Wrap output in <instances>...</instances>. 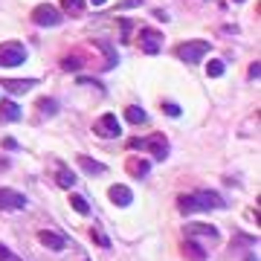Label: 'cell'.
Returning a JSON list of instances; mask_svg holds the SVG:
<instances>
[{
  "label": "cell",
  "instance_id": "6da1fadb",
  "mask_svg": "<svg viewBox=\"0 0 261 261\" xmlns=\"http://www.w3.org/2000/svg\"><path fill=\"white\" fill-rule=\"evenodd\" d=\"M177 206L183 212H206V209H221L224 200L215 192H200V195H183L177 200Z\"/></svg>",
  "mask_w": 261,
  "mask_h": 261
},
{
  "label": "cell",
  "instance_id": "7a4b0ae2",
  "mask_svg": "<svg viewBox=\"0 0 261 261\" xmlns=\"http://www.w3.org/2000/svg\"><path fill=\"white\" fill-rule=\"evenodd\" d=\"M26 61V47L18 41H6L0 44V67H18Z\"/></svg>",
  "mask_w": 261,
  "mask_h": 261
},
{
  "label": "cell",
  "instance_id": "3957f363",
  "mask_svg": "<svg viewBox=\"0 0 261 261\" xmlns=\"http://www.w3.org/2000/svg\"><path fill=\"white\" fill-rule=\"evenodd\" d=\"M177 55H180L183 61L195 64V61H200V58L209 55V41H186V44L177 47Z\"/></svg>",
  "mask_w": 261,
  "mask_h": 261
},
{
  "label": "cell",
  "instance_id": "277c9868",
  "mask_svg": "<svg viewBox=\"0 0 261 261\" xmlns=\"http://www.w3.org/2000/svg\"><path fill=\"white\" fill-rule=\"evenodd\" d=\"M93 128H96V133H99V136H104V139H116V136L122 133V125H119L116 113H102Z\"/></svg>",
  "mask_w": 261,
  "mask_h": 261
},
{
  "label": "cell",
  "instance_id": "5b68a950",
  "mask_svg": "<svg viewBox=\"0 0 261 261\" xmlns=\"http://www.w3.org/2000/svg\"><path fill=\"white\" fill-rule=\"evenodd\" d=\"M32 21L38 26H58L61 24V12L55 6H50V3H41V6H35Z\"/></svg>",
  "mask_w": 261,
  "mask_h": 261
},
{
  "label": "cell",
  "instance_id": "8992f818",
  "mask_svg": "<svg viewBox=\"0 0 261 261\" xmlns=\"http://www.w3.org/2000/svg\"><path fill=\"white\" fill-rule=\"evenodd\" d=\"M26 197L15 189H0V209H24Z\"/></svg>",
  "mask_w": 261,
  "mask_h": 261
},
{
  "label": "cell",
  "instance_id": "52a82bcc",
  "mask_svg": "<svg viewBox=\"0 0 261 261\" xmlns=\"http://www.w3.org/2000/svg\"><path fill=\"white\" fill-rule=\"evenodd\" d=\"M139 47H142V52L157 55L160 52V35L154 32V29H142L139 32Z\"/></svg>",
  "mask_w": 261,
  "mask_h": 261
},
{
  "label": "cell",
  "instance_id": "ba28073f",
  "mask_svg": "<svg viewBox=\"0 0 261 261\" xmlns=\"http://www.w3.org/2000/svg\"><path fill=\"white\" fill-rule=\"evenodd\" d=\"M139 148H151L157 160H165V154H168V142H165V136H160V133H154L151 139L139 142Z\"/></svg>",
  "mask_w": 261,
  "mask_h": 261
},
{
  "label": "cell",
  "instance_id": "9c48e42d",
  "mask_svg": "<svg viewBox=\"0 0 261 261\" xmlns=\"http://www.w3.org/2000/svg\"><path fill=\"white\" fill-rule=\"evenodd\" d=\"M41 244H44V247H50V250H55V253H61V250L67 247V241L58 235V232H47V229L41 232Z\"/></svg>",
  "mask_w": 261,
  "mask_h": 261
},
{
  "label": "cell",
  "instance_id": "30bf717a",
  "mask_svg": "<svg viewBox=\"0 0 261 261\" xmlns=\"http://www.w3.org/2000/svg\"><path fill=\"white\" fill-rule=\"evenodd\" d=\"M107 197L116 203V206H130V189L128 186H110V192H107Z\"/></svg>",
  "mask_w": 261,
  "mask_h": 261
},
{
  "label": "cell",
  "instance_id": "8fae6325",
  "mask_svg": "<svg viewBox=\"0 0 261 261\" xmlns=\"http://www.w3.org/2000/svg\"><path fill=\"white\" fill-rule=\"evenodd\" d=\"M3 84H6L9 93H26V90H32L38 81L35 78H12V81H3Z\"/></svg>",
  "mask_w": 261,
  "mask_h": 261
},
{
  "label": "cell",
  "instance_id": "7c38bea8",
  "mask_svg": "<svg viewBox=\"0 0 261 261\" xmlns=\"http://www.w3.org/2000/svg\"><path fill=\"white\" fill-rule=\"evenodd\" d=\"M0 116H3L6 122H15V119H21V107H18L12 99H6V102H0Z\"/></svg>",
  "mask_w": 261,
  "mask_h": 261
},
{
  "label": "cell",
  "instance_id": "4fadbf2b",
  "mask_svg": "<svg viewBox=\"0 0 261 261\" xmlns=\"http://www.w3.org/2000/svg\"><path fill=\"white\" fill-rule=\"evenodd\" d=\"M78 165H81V168H84L87 174H96V177L107 171V165H104V163H99V160H93V157H78Z\"/></svg>",
  "mask_w": 261,
  "mask_h": 261
},
{
  "label": "cell",
  "instance_id": "5bb4252c",
  "mask_svg": "<svg viewBox=\"0 0 261 261\" xmlns=\"http://www.w3.org/2000/svg\"><path fill=\"white\" fill-rule=\"evenodd\" d=\"M186 235H206V238H218V229L212 224H189Z\"/></svg>",
  "mask_w": 261,
  "mask_h": 261
},
{
  "label": "cell",
  "instance_id": "9a60e30c",
  "mask_svg": "<svg viewBox=\"0 0 261 261\" xmlns=\"http://www.w3.org/2000/svg\"><path fill=\"white\" fill-rule=\"evenodd\" d=\"M183 253H186V256H189L192 261H203V259H206V250H203L197 241H192V238L183 244Z\"/></svg>",
  "mask_w": 261,
  "mask_h": 261
},
{
  "label": "cell",
  "instance_id": "2e32d148",
  "mask_svg": "<svg viewBox=\"0 0 261 261\" xmlns=\"http://www.w3.org/2000/svg\"><path fill=\"white\" fill-rule=\"evenodd\" d=\"M125 119H128L130 125H142V122H145L148 116H145V110H142V107H136V104H130L128 110H125Z\"/></svg>",
  "mask_w": 261,
  "mask_h": 261
},
{
  "label": "cell",
  "instance_id": "e0dca14e",
  "mask_svg": "<svg viewBox=\"0 0 261 261\" xmlns=\"http://www.w3.org/2000/svg\"><path fill=\"white\" fill-rule=\"evenodd\" d=\"M70 206H73V209H76L78 215H87V212H90V206H87V200H84V197H81V195H70Z\"/></svg>",
  "mask_w": 261,
  "mask_h": 261
},
{
  "label": "cell",
  "instance_id": "ac0fdd59",
  "mask_svg": "<svg viewBox=\"0 0 261 261\" xmlns=\"http://www.w3.org/2000/svg\"><path fill=\"white\" fill-rule=\"evenodd\" d=\"M224 70H227V67H224V61H221V58H212V61H209V67H206V73H209L212 78H221V76H224Z\"/></svg>",
  "mask_w": 261,
  "mask_h": 261
},
{
  "label": "cell",
  "instance_id": "d6986e66",
  "mask_svg": "<svg viewBox=\"0 0 261 261\" xmlns=\"http://www.w3.org/2000/svg\"><path fill=\"white\" fill-rule=\"evenodd\" d=\"M61 6H64L67 12H73V15H81L84 12V0H61Z\"/></svg>",
  "mask_w": 261,
  "mask_h": 261
},
{
  "label": "cell",
  "instance_id": "ffe728a7",
  "mask_svg": "<svg viewBox=\"0 0 261 261\" xmlns=\"http://www.w3.org/2000/svg\"><path fill=\"white\" fill-rule=\"evenodd\" d=\"M38 107H41V113H47V116H55V113H58V107H55V102H52V99H41V102H38Z\"/></svg>",
  "mask_w": 261,
  "mask_h": 261
},
{
  "label": "cell",
  "instance_id": "44dd1931",
  "mask_svg": "<svg viewBox=\"0 0 261 261\" xmlns=\"http://www.w3.org/2000/svg\"><path fill=\"white\" fill-rule=\"evenodd\" d=\"M58 186H64V189H73V186H76V174H70V171H61V174H58Z\"/></svg>",
  "mask_w": 261,
  "mask_h": 261
},
{
  "label": "cell",
  "instance_id": "7402d4cb",
  "mask_svg": "<svg viewBox=\"0 0 261 261\" xmlns=\"http://www.w3.org/2000/svg\"><path fill=\"white\" fill-rule=\"evenodd\" d=\"M93 238L99 241V247H110V241H107V235H104V232H99V229H93Z\"/></svg>",
  "mask_w": 261,
  "mask_h": 261
},
{
  "label": "cell",
  "instance_id": "603a6c76",
  "mask_svg": "<svg viewBox=\"0 0 261 261\" xmlns=\"http://www.w3.org/2000/svg\"><path fill=\"white\" fill-rule=\"evenodd\" d=\"M163 107H165V113H168V116H180V107H177L174 102H165Z\"/></svg>",
  "mask_w": 261,
  "mask_h": 261
},
{
  "label": "cell",
  "instance_id": "cb8c5ba5",
  "mask_svg": "<svg viewBox=\"0 0 261 261\" xmlns=\"http://www.w3.org/2000/svg\"><path fill=\"white\" fill-rule=\"evenodd\" d=\"M259 76H261V64L256 61V64H250V78H253V81H259Z\"/></svg>",
  "mask_w": 261,
  "mask_h": 261
},
{
  "label": "cell",
  "instance_id": "d4e9b609",
  "mask_svg": "<svg viewBox=\"0 0 261 261\" xmlns=\"http://www.w3.org/2000/svg\"><path fill=\"white\" fill-rule=\"evenodd\" d=\"M78 67H81L78 58H64V70H78Z\"/></svg>",
  "mask_w": 261,
  "mask_h": 261
},
{
  "label": "cell",
  "instance_id": "484cf974",
  "mask_svg": "<svg viewBox=\"0 0 261 261\" xmlns=\"http://www.w3.org/2000/svg\"><path fill=\"white\" fill-rule=\"evenodd\" d=\"M133 171H136V177H142V174L148 171V163H145V160H142V163H136V165H133Z\"/></svg>",
  "mask_w": 261,
  "mask_h": 261
},
{
  "label": "cell",
  "instance_id": "4316f807",
  "mask_svg": "<svg viewBox=\"0 0 261 261\" xmlns=\"http://www.w3.org/2000/svg\"><path fill=\"white\" fill-rule=\"evenodd\" d=\"M130 6H139V0H125V3H119L116 9H130Z\"/></svg>",
  "mask_w": 261,
  "mask_h": 261
},
{
  "label": "cell",
  "instance_id": "83f0119b",
  "mask_svg": "<svg viewBox=\"0 0 261 261\" xmlns=\"http://www.w3.org/2000/svg\"><path fill=\"white\" fill-rule=\"evenodd\" d=\"M0 259H3V261H9V259H12V253H9L6 247H0Z\"/></svg>",
  "mask_w": 261,
  "mask_h": 261
},
{
  "label": "cell",
  "instance_id": "f1b7e54d",
  "mask_svg": "<svg viewBox=\"0 0 261 261\" xmlns=\"http://www.w3.org/2000/svg\"><path fill=\"white\" fill-rule=\"evenodd\" d=\"M90 3H93V6H104V0H90Z\"/></svg>",
  "mask_w": 261,
  "mask_h": 261
},
{
  "label": "cell",
  "instance_id": "f546056e",
  "mask_svg": "<svg viewBox=\"0 0 261 261\" xmlns=\"http://www.w3.org/2000/svg\"><path fill=\"white\" fill-rule=\"evenodd\" d=\"M235 3H244V0H235Z\"/></svg>",
  "mask_w": 261,
  "mask_h": 261
}]
</instances>
